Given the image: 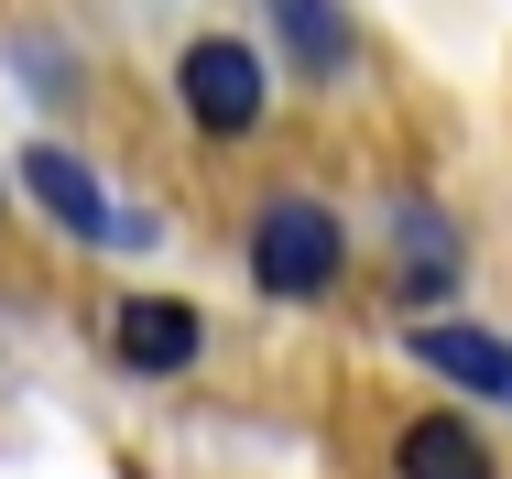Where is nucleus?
<instances>
[{"label": "nucleus", "instance_id": "obj_1", "mask_svg": "<svg viewBox=\"0 0 512 479\" xmlns=\"http://www.w3.org/2000/svg\"><path fill=\"white\" fill-rule=\"evenodd\" d=\"M338 273H349L338 207H316V196H262L251 207V284L273 305H316V294H338Z\"/></svg>", "mask_w": 512, "mask_h": 479}, {"label": "nucleus", "instance_id": "obj_2", "mask_svg": "<svg viewBox=\"0 0 512 479\" xmlns=\"http://www.w3.org/2000/svg\"><path fill=\"white\" fill-rule=\"evenodd\" d=\"M175 98H186V120H197L207 142H251L262 131V98H273V66L240 33H197L175 55Z\"/></svg>", "mask_w": 512, "mask_h": 479}, {"label": "nucleus", "instance_id": "obj_3", "mask_svg": "<svg viewBox=\"0 0 512 479\" xmlns=\"http://www.w3.org/2000/svg\"><path fill=\"white\" fill-rule=\"evenodd\" d=\"M11 175H22V196H33V207L77 240V251H142V218H120V207H109V186L66 153V142H22V164H11Z\"/></svg>", "mask_w": 512, "mask_h": 479}, {"label": "nucleus", "instance_id": "obj_4", "mask_svg": "<svg viewBox=\"0 0 512 479\" xmlns=\"http://www.w3.org/2000/svg\"><path fill=\"white\" fill-rule=\"evenodd\" d=\"M197 349H207V316L186 294H120V305H109V360H120V371L175 382V371H197Z\"/></svg>", "mask_w": 512, "mask_h": 479}, {"label": "nucleus", "instance_id": "obj_5", "mask_svg": "<svg viewBox=\"0 0 512 479\" xmlns=\"http://www.w3.org/2000/svg\"><path fill=\"white\" fill-rule=\"evenodd\" d=\"M404 349L436 371V382H458L469 403H491V414H512V338L502 327H469V316H425V327H404Z\"/></svg>", "mask_w": 512, "mask_h": 479}, {"label": "nucleus", "instance_id": "obj_6", "mask_svg": "<svg viewBox=\"0 0 512 479\" xmlns=\"http://www.w3.org/2000/svg\"><path fill=\"white\" fill-rule=\"evenodd\" d=\"M458 262H469V251H458V218L425 207V196H404V207H393V294H404V305H447V294H458Z\"/></svg>", "mask_w": 512, "mask_h": 479}, {"label": "nucleus", "instance_id": "obj_7", "mask_svg": "<svg viewBox=\"0 0 512 479\" xmlns=\"http://www.w3.org/2000/svg\"><path fill=\"white\" fill-rule=\"evenodd\" d=\"M393 479H502V469H491V436L469 414H414L393 436Z\"/></svg>", "mask_w": 512, "mask_h": 479}, {"label": "nucleus", "instance_id": "obj_8", "mask_svg": "<svg viewBox=\"0 0 512 479\" xmlns=\"http://www.w3.org/2000/svg\"><path fill=\"white\" fill-rule=\"evenodd\" d=\"M262 11H273V44H284V66H295V77H316V88H327V77H349L360 33H349V11H338V0H262Z\"/></svg>", "mask_w": 512, "mask_h": 479}]
</instances>
